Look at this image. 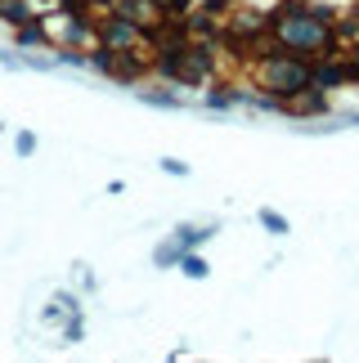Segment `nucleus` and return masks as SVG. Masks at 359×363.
<instances>
[{
  "instance_id": "7ed1b4c3",
  "label": "nucleus",
  "mask_w": 359,
  "mask_h": 363,
  "mask_svg": "<svg viewBox=\"0 0 359 363\" xmlns=\"http://www.w3.org/2000/svg\"><path fill=\"white\" fill-rule=\"evenodd\" d=\"M274 108H283V113H297V117H314V113H328V99H324V90H292V94H279V99H270Z\"/></svg>"
},
{
  "instance_id": "9b49d317",
  "label": "nucleus",
  "mask_w": 359,
  "mask_h": 363,
  "mask_svg": "<svg viewBox=\"0 0 359 363\" xmlns=\"http://www.w3.org/2000/svg\"><path fill=\"white\" fill-rule=\"evenodd\" d=\"M260 225H265V229H274V233H287V225H283V220L274 216V211H260Z\"/></svg>"
},
{
  "instance_id": "f257e3e1",
  "label": "nucleus",
  "mask_w": 359,
  "mask_h": 363,
  "mask_svg": "<svg viewBox=\"0 0 359 363\" xmlns=\"http://www.w3.org/2000/svg\"><path fill=\"white\" fill-rule=\"evenodd\" d=\"M86 63L94 67V72H104V77H113V81H121V86H135V81L144 77V59L135 50H113V45H90V54H86Z\"/></svg>"
},
{
  "instance_id": "0eeeda50",
  "label": "nucleus",
  "mask_w": 359,
  "mask_h": 363,
  "mask_svg": "<svg viewBox=\"0 0 359 363\" xmlns=\"http://www.w3.org/2000/svg\"><path fill=\"white\" fill-rule=\"evenodd\" d=\"M180 251H184V247H180L175 238H171V242H162V247L153 251V264H158V269H171V264H180Z\"/></svg>"
},
{
  "instance_id": "423d86ee",
  "label": "nucleus",
  "mask_w": 359,
  "mask_h": 363,
  "mask_svg": "<svg viewBox=\"0 0 359 363\" xmlns=\"http://www.w3.org/2000/svg\"><path fill=\"white\" fill-rule=\"evenodd\" d=\"M216 229H193V225H184V229H175V242L184 247V251H193V247H202L206 238H211Z\"/></svg>"
},
{
  "instance_id": "f03ea898",
  "label": "nucleus",
  "mask_w": 359,
  "mask_h": 363,
  "mask_svg": "<svg viewBox=\"0 0 359 363\" xmlns=\"http://www.w3.org/2000/svg\"><path fill=\"white\" fill-rule=\"evenodd\" d=\"M260 72H265V90L279 94H292V90H306L310 86V59L301 54H279V59H260Z\"/></svg>"
},
{
  "instance_id": "20e7f679",
  "label": "nucleus",
  "mask_w": 359,
  "mask_h": 363,
  "mask_svg": "<svg viewBox=\"0 0 359 363\" xmlns=\"http://www.w3.org/2000/svg\"><path fill=\"white\" fill-rule=\"evenodd\" d=\"M13 45H18V50H27V45H50V36H45V23H40L36 13H32L27 23H18V27H13Z\"/></svg>"
},
{
  "instance_id": "f8f14e48",
  "label": "nucleus",
  "mask_w": 359,
  "mask_h": 363,
  "mask_svg": "<svg viewBox=\"0 0 359 363\" xmlns=\"http://www.w3.org/2000/svg\"><path fill=\"white\" fill-rule=\"evenodd\" d=\"M162 171H167V175H189V166L175 162V157H167V162H162Z\"/></svg>"
},
{
  "instance_id": "6e6552de",
  "label": "nucleus",
  "mask_w": 359,
  "mask_h": 363,
  "mask_svg": "<svg viewBox=\"0 0 359 363\" xmlns=\"http://www.w3.org/2000/svg\"><path fill=\"white\" fill-rule=\"evenodd\" d=\"M180 269H184L189 278H206V260L193 256V251H180Z\"/></svg>"
},
{
  "instance_id": "9d476101",
  "label": "nucleus",
  "mask_w": 359,
  "mask_h": 363,
  "mask_svg": "<svg viewBox=\"0 0 359 363\" xmlns=\"http://www.w3.org/2000/svg\"><path fill=\"white\" fill-rule=\"evenodd\" d=\"M13 148H18V157H32V152H36V135H32V130H18Z\"/></svg>"
},
{
  "instance_id": "1a4fd4ad",
  "label": "nucleus",
  "mask_w": 359,
  "mask_h": 363,
  "mask_svg": "<svg viewBox=\"0 0 359 363\" xmlns=\"http://www.w3.org/2000/svg\"><path fill=\"white\" fill-rule=\"evenodd\" d=\"M81 337H86V323H81V314H72V318H67V328H63V341L77 345Z\"/></svg>"
},
{
  "instance_id": "ddd939ff",
  "label": "nucleus",
  "mask_w": 359,
  "mask_h": 363,
  "mask_svg": "<svg viewBox=\"0 0 359 363\" xmlns=\"http://www.w3.org/2000/svg\"><path fill=\"white\" fill-rule=\"evenodd\" d=\"M346 67H350V81H359V45L350 50V63H346Z\"/></svg>"
},
{
  "instance_id": "39448f33",
  "label": "nucleus",
  "mask_w": 359,
  "mask_h": 363,
  "mask_svg": "<svg viewBox=\"0 0 359 363\" xmlns=\"http://www.w3.org/2000/svg\"><path fill=\"white\" fill-rule=\"evenodd\" d=\"M32 18V5L27 0H0V23H9V27H18Z\"/></svg>"
}]
</instances>
